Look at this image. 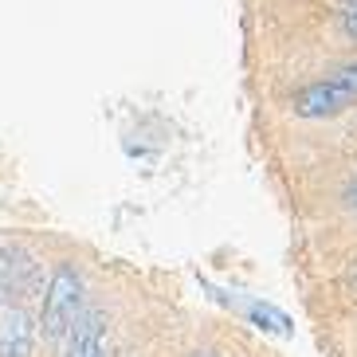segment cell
Returning <instances> with one entry per match:
<instances>
[{
  "label": "cell",
  "mask_w": 357,
  "mask_h": 357,
  "mask_svg": "<svg viewBox=\"0 0 357 357\" xmlns=\"http://www.w3.org/2000/svg\"><path fill=\"white\" fill-rule=\"evenodd\" d=\"M337 79H342L346 86H354V91H357V67H346V71H337Z\"/></svg>",
  "instance_id": "ba28073f"
},
{
  "label": "cell",
  "mask_w": 357,
  "mask_h": 357,
  "mask_svg": "<svg viewBox=\"0 0 357 357\" xmlns=\"http://www.w3.org/2000/svg\"><path fill=\"white\" fill-rule=\"evenodd\" d=\"M192 357H220L216 349H200V354H192Z\"/></svg>",
  "instance_id": "9c48e42d"
},
{
  "label": "cell",
  "mask_w": 357,
  "mask_h": 357,
  "mask_svg": "<svg viewBox=\"0 0 357 357\" xmlns=\"http://www.w3.org/2000/svg\"><path fill=\"white\" fill-rule=\"evenodd\" d=\"M354 102H357L354 86H346L337 75H330L326 83L306 86L303 95L294 98V114L298 118H334V114H342V110H349Z\"/></svg>",
  "instance_id": "7a4b0ae2"
},
{
  "label": "cell",
  "mask_w": 357,
  "mask_h": 357,
  "mask_svg": "<svg viewBox=\"0 0 357 357\" xmlns=\"http://www.w3.org/2000/svg\"><path fill=\"white\" fill-rule=\"evenodd\" d=\"M67 357H102V318L98 314H86L83 322L75 326Z\"/></svg>",
  "instance_id": "5b68a950"
},
{
  "label": "cell",
  "mask_w": 357,
  "mask_h": 357,
  "mask_svg": "<svg viewBox=\"0 0 357 357\" xmlns=\"http://www.w3.org/2000/svg\"><path fill=\"white\" fill-rule=\"evenodd\" d=\"M248 318H252L259 330H275V334H291V318L283 314V310H275V306H267V303H252L248 306Z\"/></svg>",
  "instance_id": "8992f818"
},
{
  "label": "cell",
  "mask_w": 357,
  "mask_h": 357,
  "mask_svg": "<svg viewBox=\"0 0 357 357\" xmlns=\"http://www.w3.org/2000/svg\"><path fill=\"white\" fill-rule=\"evenodd\" d=\"M32 354V326L20 310H0V357H28Z\"/></svg>",
  "instance_id": "277c9868"
},
{
  "label": "cell",
  "mask_w": 357,
  "mask_h": 357,
  "mask_svg": "<svg viewBox=\"0 0 357 357\" xmlns=\"http://www.w3.org/2000/svg\"><path fill=\"white\" fill-rule=\"evenodd\" d=\"M349 204H357V185H354V189H349Z\"/></svg>",
  "instance_id": "30bf717a"
},
{
  "label": "cell",
  "mask_w": 357,
  "mask_h": 357,
  "mask_svg": "<svg viewBox=\"0 0 357 357\" xmlns=\"http://www.w3.org/2000/svg\"><path fill=\"white\" fill-rule=\"evenodd\" d=\"M346 32H349V36H357V0L346 8Z\"/></svg>",
  "instance_id": "52a82bcc"
},
{
  "label": "cell",
  "mask_w": 357,
  "mask_h": 357,
  "mask_svg": "<svg viewBox=\"0 0 357 357\" xmlns=\"http://www.w3.org/2000/svg\"><path fill=\"white\" fill-rule=\"evenodd\" d=\"M36 283H40V267H36L32 255L24 248H4L0 252V291L24 298V294L36 291Z\"/></svg>",
  "instance_id": "3957f363"
},
{
  "label": "cell",
  "mask_w": 357,
  "mask_h": 357,
  "mask_svg": "<svg viewBox=\"0 0 357 357\" xmlns=\"http://www.w3.org/2000/svg\"><path fill=\"white\" fill-rule=\"evenodd\" d=\"M79 303H83V279H79V271H75L71 263H59L52 271L47 291H43L40 326H43V337H47V342H59V337L75 326Z\"/></svg>",
  "instance_id": "6da1fadb"
}]
</instances>
